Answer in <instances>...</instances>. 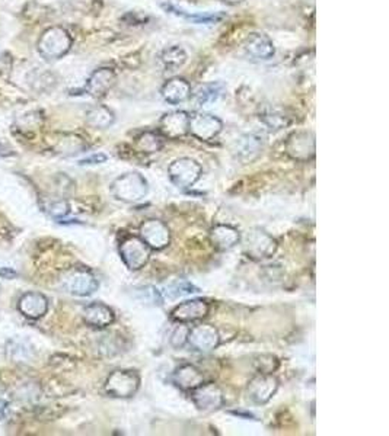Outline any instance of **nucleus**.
Returning <instances> with one entry per match:
<instances>
[{"label": "nucleus", "mask_w": 389, "mask_h": 436, "mask_svg": "<svg viewBox=\"0 0 389 436\" xmlns=\"http://www.w3.org/2000/svg\"><path fill=\"white\" fill-rule=\"evenodd\" d=\"M111 194L121 203L136 204L140 203L148 195V182L137 172H128L114 179L111 183Z\"/></svg>", "instance_id": "1"}, {"label": "nucleus", "mask_w": 389, "mask_h": 436, "mask_svg": "<svg viewBox=\"0 0 389 436\" xmlns=\"http://www.w3.org/2000/svg\"><path fill=\"white\" fill-rule=\"evenodd\" d=\"M73 39L63 26H51L47 28L38 39V52L46 60H59L70 51Z\"/></svg>", "instance_id": "2"}, {"label": "nucleus", "mask_w": 389, "mask_h": 436, "mask_svg": "<svg viewBox=\"0 0 389 436\" xmlns=\"http://www.w3.org/2000/svg\"><path fill=\"white\" fill-rule=\"evenodd\" d=\"M277 242L261 229H251L243 237V253L254 260H266L276 253Z\"/></svg>", "instance_id": "3"}, {"label": "nucleus", "mask_w": 389, "mask_h": 436, "mask_svg": "<svg viewBox=\"0 0 389 436\" xmlns=\"http://www.w3.org/2000/svg\"><path fill=\"white\" fill-rule=\"evenodd\" d=\"M168 176L179 189H188L201 176V166L190 157H179L168 167Z\"/></svg>", "instance_id": "4"}, {"label": "nucleus", "mask_w": 389, "mask_h": 436, "mask_svg": "<svg viewBox=\"0 0 389 436\" xmlns=\"http://www.w3.org/2000/svg\"><path fill=\"white\" fill-rule=\"evenodd\" d=\"M139 387V375L134 371H127V369H117V371H112L106 381V391L117 399L133 397Z\"/></svg>", "instance_id": "5"}, {"label": "nucleus", "mask_w": 389, "mask_h": 436, "mask_svg": "<svg viewBox=\"0 0 389 436\" xmlns=\"http://www.w3.org/2000/svg\"><path fill=\"white\" fill-rule=\"evenodd\" d=\"M120 255L130 271H139L150 259V247L136 236H128L120 245Z\"/></svg>", "instance_id": "6"}, {"label": "nucleus", "mask_w": 389, "mask_h": 436, "mask_svg": "<svg viewBox=\"0 0 389 436\" xmlns=\"http://www.w3.org/2000/svg\"><path fill=\"white\" fill-rule=\"evenodd\" d=\"M63 289L66 293L76 295V297H88L92 295L99 288V282L95 278V275L85 269H74L70 271L61 281Z\"/></svg>", "instance_id": "7"}, {"label": "nucleus", "mask_w": 389, "mask_h": 436, "mask_svg": "<svg viewBox=\"0 0 389 436\" xmlns=\"http://www.w3.org/2000/svg\"><path fill=\"white\" fill-rule=\"evenodd\" d=\"M284 149L293 160L308 162L315 157V136L310 131H295L288 137Z\"/></svg>", "instance_id": "8"}, {"label": "nucleus", "mask_w": 389, "mask_h": 436, "mask_svg": "<svg viewBox=\"0 0 389 436\" xmlns=\"http://www.w3.org/2000/svg\"><path fill=\"white\" fill-rule=\"evenodd\" d=\"M223 123L219 120L216 115L197 112L196 115L190 116L188 133L201 141H212L220 133H222Z\"/></svg>", "instance_id": "9"}, {"label": "nucleus", "mask_w": 389, "mask_h": 436, "mask_svg": "<svg viewBox=\"0 0 389 436\" xmlns=\"http://www.w3.org/2000/svg\"><path fill=\"white\" fill-rule=\"evenodd\" d=\"M139 233L140 239L150 247V250H163L171 242L170 229L163 221L157 218L146 220L140 226Z\"/></svg>", "instance_id": "10"}, {"label": "nucleus", "mask_w": 389, "mask_h": 436, "mask_svg": "<svg viewBox=\"0 0 389 436\" xmlns=\"http://www.w3.org/2000/svg\"><path fill=\"white\" fill-rule=\"evenodd\" d=\"M190 115L186 111H172L165 114L158 125V133L163 138L178 140L188 134Z\"/></svg>", "instance_id": "11"}, {"label": "nucleus", "mask_w": 389, "mask_h": 436, "mask_svg": "<svg viewBox=\"0 0 389 436\" xmlns=\"http://www.w3.org/2000/svg\"><path fill=\"white\" fill-rule=\"evenodd\" d=\"M263 152V137L258 134L248 133L233 141L232 153L238 162L242 165L254 163L257 158L261 156Z\"/></svg>", "instance_id": "12"}, {"label": "nucleus", "mask_w": 389, "mask_h": 436, "mask_svg": "<svg viewBox=\"0 0 389 436\" xmlns=\"http://www.w3.org/2000/svg\"><path fill=\"white\" fill-rule=\"evenodd\" d=\"M187 343L197 352H212L219 346L220 335L212 324H199L188 330Z\"/></svg>", "instance_id": "13"}, {"label": "nucleus", "mask_w": 389, "mask_h": 436, "mask_svg": "<svg viewBox=\"0 0 389 436\" xmlns=\"http://www.w3.org/2000/svg\"><path fill=\"white\" fill-rule=\"evenodd\" d=\"M192 403L201 412H215L223 406V393L215 382L199 386L191 391Z\"/></svg>", "instance_id": "14"}, {"label": "nucleus", "mask_w": 389, "mask_h": 436, "mask_svg": "<svg viewBox=\"0 0 389 436\" xmlns=\"http://www.w3.org/2000/svg\"><path fill=\"white\" fill-rule=\"evenodd\" d=\"M279 390V380L273 374H258L248 384V397L255 404L268 403Z\"/></svg>", "instance_id": "15"}, {"label": "nucleus", "mask_w": 389, "mask_h": 436, "mask_svg": "<svg viewBox=\"0 0 389 436\" xmlns=\"http://www.w3.org/2000/svg\"><path fill=\"white\" fill-rule=\"evenodd\" d=\"M243 50L246 56L257 61H266L275 56L276 48L268 35L263 32H252L246 37L243 43Z\"/></svg>", "instance_id": "16"}, {"label": "nucleus", "mask_w": 389, "mask_h": 436, "mask_svg": "<svg viewBox=\"0 0 389 436\" xmlns=\"http://www.w3.org/2000/svg\"><path fill=\"white\" fill-rule=\"evenodd\" d=\"M18 310L30 320H38L48 311V298L37 291L25 293L18 300Z\"/></svg>", "instance_id": "17"}, {"label": "nucleus", "mask_w": 389, "mask_h": 436, "mask_svg": "<svg viewBox=\"0 0 389 436\" xmlns=\"http://www.w3.org/2000/svg\"><path fill=\"white\" fill-rule=\"evenodd\" d=\"M115 82H117L115 72L110 68H101L89 76L86 86H85V92L94 98H102L112 89Z\"/></svg>", "instance_id": "18"}, {"label": "nucleus", "mask_w": 389, "mask_h": 436, "mask_svg": "<svg viewBox=\"0 0 389 436\" xmlns=\"http://www.w3.org/2000/svg\"><path fill=\"white\" fill-rule=\"evenodd\" d=\"M210 306L204 300H188L178 304V306L172 310L171 317L175 322L179 323H191L204 319L209 314Z\"/></svg>", "instance_id": "19"}, {"label": "nucleus", "mask_w": 389, "mask_h": 436, "mask_svg": "<svg viewBox=\"0 0 389 436\" xmlns=\"http://www.w3.org/2000/svg\"><path fill=\"white\" fill-rule=\"evenodd\" d=\"M83 322L90 327L106 329L115 320L114 311L103 302H92L83 309Z\"/></svg>", "instance_id": "20"}, {"label": "nucleus", "mask_w": 389, "mask_h": 436, "mask_svg": "<svg viewBox=\"0 0 389 436\" xmlns=\"http://www.w3.org/2000/svg\"><path fill=\"white\" fill-rule=\"evenodd\" d=\"M191 86L183 77H172L166 81L161 89V95L165 102L171 105L183 103L191 96Z\"/></svg>", "instance_id": "21"}, {"label": "nucleus", "mask_w": 389, "mask_h": 436, "mask_svg": "<svg viewBox=\"0 0 389 436\" xmlns=\"http://www.w3.org/2000/svg\"><path fill=\"white\" fill-rule=\"evenodd\" d=\"M172 378H174V384L184 391H192L194 388H197L204 382L200 369H197L191 364L179 365L175 369Z\"/></svg>", "instance_id": "22"}, {"label": "nucleus", "mask_w": 389, "mask_h": 436, "mask_svg": "<svg viewBox=\"0 0 389 436\" xmlns=\"http://www.w3.org/2000/svg\"><path fill=\"white\" fill-rule=\"evenodd\" d=\"M210 239L219 250H229L241 242V234L235 227L217 224L210 230Z\"/></svg>", "instance_id": "23"}, {"label": "nucleus", "mask_w": 389, "mask_h": 436, "mask_svg": "<svg viewBox=\"0 0 389 436\" xmlns=\"http://www.w3.org/2000/svg\"><path fill=\"white\" fill-rule=\"evenodd\" d=\"M114 121L115 115L106 105H95V107L89 108L86 112V123L98 129H106L111 127Z\"/></svg>", "instance_id": "24"}, {"label": "nucleus", "mask_w": 389, "mask_h": 436, "mask_svg": "<svg viewBox=\"0 0 389 436\" xmlns=\"http://www.w3.org/2000/svg\"><path fill=\"white\" fill-rule=\"evenodd\" d=\"M261 120L271 131H279L290 124V116L286 114V111L277 107H268L261 114Z\"/></svg>", "instance_id": "25"}, {"label": "nucleus", "mask_w": 389, "mask_h": 436, "mask_svg": "<svg viewBox=\"0 0 389 436\" xmlns=\"http://www.w3.org/2000/svg\"><path fill=\"white\" fill-rule=\"evenodd\" d=\"M222 90H223L222 83H219V82L209 83V85L201 86L196 94L190 96V99L192 98V102L196 107H204V105L215 102L220 95H222Z\"/></svg>", "instance_id": "26"}, {"label": "nucleus", "mask_w": 389, "mask_h": 436, "mask_svg": "<svg viewBox=\"0 0 389 436\" xmlns=\"http://www.w3.org/2000/svg\"><path fill=\"white\" fill-rule=\"evenodd\" d=\"M136 145L141 153H157L163 147V137L158 131H146L136 138Z\"/></svg>", "instance_id": "27"}, {"label": "nucleus", "mask_w": 389, "mask_h": 436, "mask_svg": "<svg viewBox=\"0 0 389 436\" xmlns=\"http://www.w3.org/2000/svg\"><path fill=\"white\" fill-rule=\"evenodd\" d=\"M6 353L9 360L17 364H28L32 358V351L28 346V343L22 340H10L6 346Z\"/></svg>", "instance_id": "28"}, {"label": "nucleus", "mask_w": 389, "mask_h": 436, "mask_svg": "<svg viewBox=\"0 0 389 436\" xmlns=\"http://www.w3.org/2000/svg\"><path fill=\"white\" fill-rule=\"evenodd\" d=\"M161 60L166 69H178L187 61V52L183 47L171 45L162 51Z\"/></svg>", "instance_id": "29"}, {"label": "nucleus", "mask_w": 389, "mask_h": 436, "mask_svg": "<svg viewBox=\"0 0 389 436\" xmlns=\"http://www.w3.org/2000/svg\"><path fill=\"white\" fill-rule=\"evenodd\" d=\"M162 6L166 12L174 13V15H178V17L187 18L192 22H196V23H212V22H216L217 19H220V17H217V15H190V13L181 10V9H177L172 5H162Z\"/></svg>", "instance_id": "30"}, {"label": "nucleus", "mask_w": 389, "mask_h": 436, "mask_svg": "<svg viewBox=\"0 0 389 436\" xmlns=\"http://www.w3.org/2000/svg\"><path fill=\"white\" fill-rule=\"evenodd\" d=\"M258 360L259 361H257V369L259 374H271L279 365L277 358L273 355H261L258 356Z\"/></svg>", "instance_id": "31"}, {"label": "nucleus", "mask_w": 389, "mask_h": 436, "mask_svg": "<svg viewBox=\"0 0 389 436\" xmlns=\"http://www.w3.org/2000/svg\"><path fill=\"white\" fill-rule=\"evenodd\" d=\"M192 293H197V289L187 282H181V284H177L172 287H168V291H165V293H161V294H162V297L165 295L168 298H175V297L192 294Z\"/></svg>", "instance_id": "32"}, {"label": "nucleus", "mask_w": 389, "mask_h": 436, "mask_svg": "<svg viewBox=\"0 0 389 436\" xmlns=\"http://www.w3.org/2000/svg\"><path fill=\"white\" fill-rule=\"evenodd\" d=\"M48 213L54 218H61L69 214V204L66 201H56L48 207Z\"/></svg>", "instance_id": "33"}, {"label": "nucleus", "mask_w": 389, "mask_h": 436, "mask_svg": "<svg viewBox=\"0 0 389 436\" xmlns=\"http://www.w3.org/2000/svg\"><path fill=\"white\" fill-rule=\"evenodd\" d=\"M187 336H188V329L186 327H178L175 332L172 333V338H171V343L175 346V348H181L184 346L187 343Z\"/></svg>", "instance_id": "34"}, {"label": "nucleus", "mask_w": 389, "mask_h": 436, "mask_svg": "<svg viewBox=\"0 0 389 436\" xmlns=\"http://www.w3.org/2000/svg\"><path fill=\"white\" fill-rule=\"evenodd\" d=\"M107 156L102 154V153H98V154H94V156H89L86 158H83V160L79 162V165H99V163H103L107 162Z\"/></svg>", "instance_id": "35"}, {"label": "nucleus", "mask_w": 389, "mask_h": 436, "mask_svg": "<svg viewBox=\"0 0 389 436\" xmlns=\"http://www.w3.org/2000/svg\"><path fill=\"white\" fill-rule=\"evenodd\" d=\"M0 276H2V278H5V280H14V278H17L18 273L12 268H2L0 269Z\"/></svg>", "instance_id": "36"}, {"label": "nucleus", "mask_w": 389, "mask_h": 436, "mask_svg": "<svg viewBox=\"0 0 389 436\" xmlns=\"http://www.w3.org/2000/svg\"><path fill=\"white\" fill-rule=\"evenodd\" d=\"M222 2H225L228 5H238V3L243 2V0H222Z\"/></svg>", "instance_id": "37"}]
</instances>
